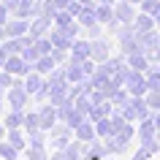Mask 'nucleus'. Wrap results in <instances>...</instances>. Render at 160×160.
Listing matches in <instances>:
<instances>
[{
  "label": "nucleus",
  "instance_id": "obj_1",
  "mask_svg": "<svg viewBox=\"0 0 160 160\" xmlns=\"http://www.w3.org/2000/svg\"><path fill=\"white\" fill-rule=\"evenodd\" d=\"M125 87H128V92L130 95H144V92H149V82L144 79L136 68H130L125 76Z\"/></svg>",
  "mask_w": 160,
  "mask_h": 160
},
{
  "label": "nucleus",
  "instance_id": "obj_2",
  "mask_svg": "<svg viewBox=\"0 0 160 160\" xmlns=\"http://www.w3.org/2000/svg\"><path fill=\"white\" fill-rule=\"evenodd\" d=\"M8 103H11V109H25L27 101L33 98V95L25 90V82H14V87H8Z\"/></svg>",
  "mask_w": 160,
  "mask_h": 160
},
{
  "label": "nucleus",
  "instance_id": "obj_3",
  "mask_svg": "<svg viewBox=\"0 0 160 160\" xmlns=\"http://www.w3.org/2000/svg\"><path fill=\"white\" fill-rule=\"evenodd\" d=\"M3 68H6L11 76H19V79H25V76L33 71V65H30L22 54H11V57L6 60V65H3Z\"/></svg>",
  "mask_w": 160,
  "mask_h": 160
},
{
  "label": "nucleus",
  "instance_id": "obj_4",
  "mask_svg": "<svg viewBox=\"0 0 160 160\" xmlns=\"http://www.w3.org/2000/svg\"><path fill=\"white\" fill-rule=\"evenodd\" d=\"M114 17H117V22H122V25H133L138 14H136V6H133V3L122 0V3H114Z\"/></svg>",
  "mask_w": 160,
  "mask_h": 160
},
{
  "label": "nucleus",
  "instance_id": "obj_5",
  "mask_svg": "<svg viewBox=\"0 0 160 160\" xmlns=\"http://www.w3.org/2000/svg\"><path fill=\"white\" fill-rule=\"evenodd\" d=\"M38 117H41V128H43V130L54 128V125H57V119H60L57 106H54V103H43V106H41V111H38Z\"/></svg>",
  "mask_w": 160,
  "mask_h": 160
},
{
  "label": "nucleus",
  "instance_id": "obj_6",
  "mask_svg": "<svg viewBox=\"0 0 160 160\" xmlns=\"http://www.w3.org/2000/svg\"><path fill=\"white\" fill-rule=\"evenodd\" d=\"M22 82H25V90H27V92H30V95H35L43 84H46V76H43V73H38V71H30V73H27L25 79H22Z\"/></svg>",
  "mask_w": 160,
  "mask_h": 160
},
{
  "label": "nucleus",
  "instance_id": "obj_7",
  "mask_svg": "<svg viewBox=\"0 0 160 160\" xmlns=\"http://www.w3.org/2000/svg\"><path fill=\"white\" fill-rule=\"evenodd\" d=\"M76 22H79V25H84L87 30H90V27H95V25H101V22H98V17H95V6H82V11L76 14Z\"/></svg>",
  "mask_w": 160,
  "mask_h": 160
},
{
  "label": "nucleus",
  "instance_id": "obj_8",
  "mask_svg": "<svg viewBox=\"0 0 160 160\" xmlns=\"http://www.w3.org/2000/svg\"><path fill=\"white\" fill-rule=\"evenodd\" d=\"M95 17H98V22H101V25H111V22H114V6H109V3H98V6H95Z\"/></svg>",
  "mask_w": 160,
  "mask_h": 160
},
{
  "label": "nucleus",
  "instance_id": "obj_9",
  "mask_svg": "<svg viewBox=\"0 0 160 160\" xmlns=\"http://www.w3.org/2000/svg\"><path fill=\"white\" fill-rule=\"evenodd\" d=\"M54 65H57V60L52 57V54H41V57L35 60L33 71H38V73H43V76H49L52 71H54Z\"/></svg>",
  "mask_w": 160,
  "mask_h": 160
},
{
  "label": "nucleus",
  "instance_id": "obj_10",
  "mask_svg": "<svg viewBox=\"0 0 160 160\" xmlns=\"http://www.w3.org/2000/svg\"><path fill=\"white\" fill-rule=\"evenodd\" d=\"M95 136H98V130L92 128V119H84L82 125L76 128V138L79 141H95Z\"/></svg>",
  "mask_w": 160,
  "mask_h": 160
},
{
  "label": "nucleus",
  "instance_id": "obj_11",
  "mask_svg": "<svg viewBox=\"0 0 160 160\" xmlns=\"http://www.w3.org/2000/svg\"><path fill=\"white\" fill-rule=\"evenodd\" d=\"M109 114H111V106H109V101L92 103V109H90V119H92V122H98V119H103V117H109Z\"/></svg>",
  "mask_w": 160,
  "mask_h": 160
},
{
  "label": "nucleus",
  "instance_id": "obj_12",
  "mask_svg": "<svg viewBox=\"0 0 160 160\" xmlns=\"http://www.w3.org/2000/svg\"><path fill=\"white\" fill-rule=\"evenodd\" d=\"M6 125H8V128H22V125H25V111H22V109H11L8 117H6Z\"/></svg>",
  "mask_w": 160,
  "mask_h": 160
},
{
  "label": "nucleus",
  "instance_id": "obj_13",
  "mask_svg": "<svg viewBox=\"0 0 160 160\" xmlns=\"http://www.w3.org/2000/svg\"><path fill=\"white\" fill-rule=\"evenodd\" d=\"M17 155H19V149L8 141V138H3V141H0V158H3V160H14Z\"/></svg>",
  "mask_w": 160,
  "mask_h": 160
},
{
  "label": "nucleus",
  "instance_id": "obj_14",
  "mask_svg": "<svg viewBox=\"0 0 160 160\" xmlns=\"http://www.w3.org/2000/svg\"><path fill=\"white\" fill-rule=\"evenodd\" d=\"M6 138H8V141L14 144V147H17V149H25V147H27L25 136L19 133V128H8V136H6Z\"/></svg>",
  "mask_w": 160,
  "mask_h": 160
},
{
  "label": "nucleus",
  "instance_id": "obj_15",
  "mask_svg": "<svg viewBox=\"0 0 160 160\" xmlns=\"http://www.w3.org/2000/svg\"><path fill=\"white\" fill-rule=\"evenodd\" d=\"M155 119H144L141 122V141H152V136H155Z\"/></svg>",
  "mask_w": 160,
  "mask_h": 160
},
{
  "label": "nucleus",
  "instance_id": "obj_16",
  "mask_svg": "<svg viewBox=\"0 0 160 160\" xmlns=\"http://www.w3.org/2000/svg\"><path fill=\"white\" fill-rule=\"evenodd\" d=\"M106 54H109V52H106V43L95 38V41H92V54H90V57L101 62V60H106Z\"/></svg>",
  "mask_w": 160,
  "mask_h": 160
},
{
  "label": "nucleus",
  "instance_id": "obj_17",
  "mask_svg": "<svg viewBox=\"0 0 160 160\" xmlns=\"http://www.w3.org/2000/svg\"><path fill=\"white\" fill-rule=\"evenodd\" d=\"M25 128H27V130H43V128H41V117H38V111H33V114H25Z\"/></svg>",
  "mask_w": 160,
  "mask_h": 160
},
{
  "label": "nucleus",
  "instance_id": "obj_18",
  "mask_svg": "<svg viewBox=\"0 0 160 160\" xmlns=\"http://www.w3.org/2000/svg\"><path fill=\"white\" fill-rule=\"evenodd\" d=\"M27 160H49L46 152H43V144L41 147H33V144H30V147H27Z\"/></svg>",
  "mask_w": 160,
  "mask_h": 160
},
{
  "label": "nucleus",
  "instance_id": "obj_19",
  "mask_svg": "<svg viewBox=\"0 0 160 160\" xmlns=\"http://www.w3.org/2000/svg\"><path fill=\"white\" fill-rule=\"evenodd\" d=\"M22 57H25L27 62H30V65H35V60L41 57V52H38V46L33 43V46H27V49H22Z\"/></svg>",
  "mask_w": 160,
  "mask_h": 160
},
{
  "label": "nucleus",
  "instance_id": "obj_20",
  "mask_svg": "<svg viewBox=\"0 0 160 160\" xmlns=\"http://www.w3.org/2000/svg\"><path fill=\"white\" fill-rule=\"evenodd\" d=\"M8 19H11V8L3 3V0H0V25H6Z\"/></svg>",
  "mask_w": 160,
  "mask_h": 160
},
{
  "label": "nucleus",
  "instance_id": "obj_21",
  "mask_svg": "<svg viewBox=\"0 0 160 160\" xmlns=\"http://www.w3.org/2000/svg\"><path fill=\"white\" fill-rule=\"evenodd\" d=\"M3 3H6V6H8V8H11V14H14V11H17V6H19V3H22V0H3Z\"/></svg>",
  "mask_w": 160,
  "mask_h": 160
},
{
  "label": "nucleus",
  "instance_id": "obj_22",
  "mask_svg": "<svg viewBox=\"0 0 160 160\" xmlns=\"http://www.w3.org/2000/svg\"><path fill=\"white\" fill-rule=\"evenodd\" d=\"M6 136H8V125H6V122H0V141H3Z\"/></svg>",
  "mask_w": 160,
  "mask_h": 160
},
{
  "label": "nucleus",
  "instance_id": "obj_23",
  "mask_svg": "<svg viewBox=\"0 0 160 160\" xmlns=\"http://www.w3.org/2000/svg\"><path fill=\"white\" fill-rule=\"evenodd\" d=\"M82 6H98V0H79Z\"/></svg>",
  "mask_w": 160,
  "mask_h": 160
},
{
  "label": "nucleus",
  "instance_id": "obj_24",
  "mask_svg": "<svg viewBox=\"0 0 160 160\" xmlns=\"http://www.w3.org/2000/svg\"><path fill=\"white\" fill-rule=\"evenodd\" d=\"M6 38H8V35H6V27H3V25H0V43H3V41H6Z\"/></svg>",
  "mask_w": 160,
  "mask_h": 160
},
{
  "label": "nucleus",
  "instance_id": "obj_25",
  "mask_svg": "<svg viewBox=\"0 0 160 160\" xmlns=\"http://www.w3.org/2000/svg\"><path fill=\"white\" fill-rule=\"evenodd\" d=\"M98 3H109V6H114V3H117V0H98Z\"/></svg>",
  "mask_w": 160,
  "mask_h": 160
},
{
  "label": "nucleus",
  "instance_id": "obj_26",
  "mask_svg": "<svg viewBox=\"0 0 160 160\" xmlns=\"http://www.w3.org/2000/svg\"><path fill=\"white\" fill-rule=\"evenodd\" d=\"M155 125H158V128H160V114H158V117H155Z\"/></svg>",
  "mask_w": 160,
  "mask_h": 160
},
{
  "label": "nucleus",
  "instance_id": "obj_27",
  "mask_svg": "<svg viewBox=\"0 0 160 160\" xmlns=\"http://www.w3.org/2000/svg\"><path fill=\"white\" fill-rule=\"evenodd\" d=\"M0 111H3V95H0Z\"/></svg>",
  "mask_w": 160,
  "mask_h": 160
},
{
  "label": "nucleus",
  "instance_id": "obj_28",
  "mask_svg": "<svg viewBox=\"0 0 160 160\" xmlns=\"http://www.w3.org/2000/svg\"><path fill=\"white\" fill-rule=\"evenodd\" d=\"M128 3H133V6H136V3H141V0H128Z\"/></svg>",
  "mask_w": 160,
  "mask_h": 160
}]
</instances>
